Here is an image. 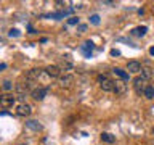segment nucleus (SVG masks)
Returning <instances> with one entry per match:
<instances>
[{
  "label": "nucleus",
  "mask_w": 154,
  "mask_h": 145,
  "mask_svg": "<svg viewBox=\"0 0 154 145\" xmlns=\"http://www.w3.org/2000/svg\"><path fill=\"white\" fill-rule=\"evenodd\" d=\"M98 82H100V87L103 89L104 92H114V81H111L108 76H98Z\"/></svg>",
  "instance_id": "f257e3e1"
},
{
  "label": "nucleus",
  "mask_w": 154,
  "mask_h": 145,
  "mask_svg": "<svg viewBox=\"0 0 154 145\" xmlns=\"http://www.w3.org/2000/svg\"><path fill=\"white\" fill-rule=\"evenodd\" d=\"M14 103H16V97L11 94H5L0 97V106L2 108H11Z\"/></svg>",
  "instance_id": "f03ea898"
},
{
  "label": "nucleus",
  "mask_w": 154,
  "mask_h": 145,
  "mask_svg": "<svg viewBox=\"0 0 154 145\" xmlns=\"http://www.w3.org/2000/svg\"><path fill=\"white\" fill-rule=\"evenodd\" d=\"M146 81L143 79L141 76H138V77H135L133 79V89H135V92H137L138 95H141L143 92H144V89H146Z\"/></svg>",
  "instance_id": "7ed1b4c3"
},
{
  "label": "nucleus",
  "mask_w": 154,
  "mask_h": 145,
  "mask_svg": "<svg viewBox=\"0 0 154 145\" xmlns=\"http://www.w3.org/2000/svg\"><path fill=\"white\" fill-rule=\"evenodd\" d=\"M47 94H48V89L47 87H35L32 92H31V97L34 100H37V102H40V100H43L47 97Z\"/></svg>",
  "instance_id": "20e7f679"
},
{
  "label": "nucleus",
  "mask_w": 154,
  "mask_h": 145,
  "mask_svg": "<svg viewBox=\"0 0 154 145\" xmlns=\"http://www.w3.org/2000/svg\"><path fill=\"white\" fill-rule=\"evenodd\" d=\"M31 113H32V106L24 103V102L16 106V114L18 116H31Z\"/></svg>",
  "instance_id": "39448f33"
},
{
  "label": "nucleus",
  "mask_w": 154,
  "mask_h": 145,
  "mask_svg": "<svg viewBox=\"0 0 154 145\" xmlns=\"http://www.w3.org/2000/svg\"><path fill=\"white\" fill-rule=\"evenodd\" d=\"M114 92H116V95H125L127 94V84H125V81H122V79L114 81Z\"/></svg>",
  "instance_id": "423d86ee"
},
{
  "label": "nucleus",
  "mask_w": 154,
  "mask_h": 145,
  "mask_svg": "<svg viewBox=\"0 0 154 145\" xmlns=\"http://www.w3.org/2000/svg\"><path fill=\"white\" fill-rule=\"evenodd\" d=\"M45 72H47V76L51 77V79L61 77V69H60V66H58V65H50V66H47V68H45Z\"/></svg>",
  "instance_id": "0eeeda50"
},
{
  "label": "nucleus",
  "mask_w": 154,
  "mask_h": 145,
  "mask_svg": "<svg viewBox=\"0 0 154 145\" xmlns=\"http://www.w3.org/2000/svg\"><path fill=\"white\" fill-rule=\"evenodd\" d=\"M127 71L128 72H133V74H137V72H141V63L140 61H128L127 63Z\"/></svg>",
  "instance_id": "6e6552de"
},
{
  "label": "nucleus",
  "mask_w": 154,
  "mask_h": 145,
  "mask_svg": "<svg viewBox=\"0 0 154 145\" xmlns=\"http://www.w3.org/2000/svg\"><path fill=\"white\" fill-rule=\"evenodd\" d=\"M42 72H43V69H40V68H34V69L27 71L26 77H27V81L31 82V81H35V79H38V77L42 76Z\"/></svg>",
  "instance_id": "1a4fd4ad"
},
{
  "label": "nucleus",
  "mask_w": 154,
  "mask_h": 145,
  "mask_svg": "<svg viewBox=\"0 0 154 145\" xmlns=\"http://www.w3.org/2000/svg\"><path fill=\"white\" fill-rule=\"evenodd\" d=\"M95 48V45H93V42H90V40H87V42H84V45L80 47V52L84 53V55L87 56V58H90L91 56V50Z\"/></svg>",
  "instance_id": "9d476101"
},
{
  "label": "nucleus",
  "mask_w": 154,
  "mask_h": 145,
  "mask_svg": "<svg viewBox=\"0 0 154 145\" xmlns=\"http://www.w3.org/2000/svg\"><path fill=\"white\" fill-rule=\"evenodd\" d=\"M72 82H74V76H72V74H64V76L60 77L61 87H71Z\"/></svg>",
  "instance_id": "9b49d317"
},
{
  "label": "nucleus",
  "mask_w": 154,
  "mask_h": 145,
  "mask_svg": "<svg viewBox=\"0 0 154 145\" xmlns=\"http://www.w3.org/2000/svg\"><path fill=\"white\" fill-rule=\"evenodd\" d=\"M26 127L34 130V132H38V130H42V124L35 119H29V121H26Z\"/></svg>",
  "instance_id": "f8f14e48"
},
{
  "label": "nucleus",
  "mask_w": 154,
  "mask_h": 145,
  "mask_svg": "<svg viewBox=\"0 0 154 145\" xmlns=\"http://www.w3.org/2000/svg\"><path fill=\"white\" fill-rule=\"evenodd\" d=\"M112 72H114L116 76H119L120 79H122V81H125V82H127V81L130 79V72H128V71H124L122 68H114V69H112Z\"/></svg>",
  "instance_id": "ddd939ff"
},
{
  "label": "nucleus",
  "mask_w": 154,
  "mask_h": 145,
  "mask_svg": "<svg viewBox=\"0 0 154 145\" xmlns=\"http://www.w3.org/2000/svg\"><path fill=\"white\" fill-rule=\"evenodd\" d=\"M60 69L61 71H71L72 69V61L69 60V56H63V60L60 63Z\"/></svg>",
  "instance_id": "4468645a"
},
{
  "label": "nucleus",
  "mask_w": 154,
  "mask_h": 145,
  "mask_svg": "<svg viewBox=\"0 0 154 145\" xmlns=\"http://www.w3.org/2000/svg\"><path fill=\"white\" fill-rule=\"evenodd\" d=\"M146 32H148V27L146 26H138V27H135L133 31H132L133 36H138V37H143Z\"/></svg>",
  "instance_id": "2eb2a0df"
},
{
  "label": "nucleus",
  "mask_w": 154,
  "mask_h": 145,
  "mask_svg": "<svg viewBox=\"0 0 154 145\" xmlns=\"http://www.w3.org/2000/svg\"><path fill=\"white\" fill-rule=\"evenodd\" d=\"M154 74V71L151 69V68H141V77L144 81H148V79H151Z\"/></svg>",
  "instance_id": "dca6fc26"
},
{
  "label": "nucleus",
  "mask_w": 154,
  "mask_h": 145,
  "mask_svg": "<svg viewBox=\"0 0 154 145\" xmlns=\"http://www.w3.org/2000/svg\"><path fill=\"white\" fill-rule=\"evenodd\" d=\"M143 95L146 97L148 100H151V98H154V85H146V89H144V92H143Z\"/></svg>",
  "instance_id": "f3484780"
},
{
  "label": "nucleus",
  "mask_w": 154,
  "mask_h": 145,
  "mask_svg": "<svg viewBox=\"0 0 154 145\" xmlns=\"http://www.w3.org/2000/svg\"><path fill=\"white\" fill-rule=\"evenodd\" d=\"M101 140L106 142V143H114L116 137H114V135H111V134H108V132H103V134H101Z\"/></svg>",
  "instance_id": "a211bd4d"
},
{
  "label": "nucleus",
  "mask_w": 154,
  "mask_h": 145,
  "mask_svg": "<svg viewBox=\"0 0 154 145\" xmlns=\"http://www.w3.org/2000/svg\"><path fill=\"white\" fill-rule=\"evenodd\" d=\"M90 23L95 24V26H98V24H100V16H98V14H91V16H90Z\"/></svg>",
  "instance_id": "6ab92c4d"
},
{
  "label": "nucleus",
  "mask_w": 154,
  "mask_h": 145,
  "mask_svg": "<svg viewBox=\"0 0 154 145\" xmlns=\"http://www.w3.org/2000/svg\"><path fill=\"white\" fill-rule=\"evenodd\" d=\"M2 87H3V90L8 92V90L13 89V84H11V81H3V85H2Z\"/></svg>",
  "instance_id": "aec40b11"
},
{
  "label": "nucleus",
  "mask_w": 154,
  "mask_h": 145,
  "mask_svg": "<svg viewBox=\"0 0 154 145\" xmlns=\"http://www.w3.org/2000/svg\"><path fill=\"white\" fill-rule=\"evenodd\" d=\"M8 36H10V37H19V36H21V32H19L18 29H10Z\"/></svg>",
  "instance_id": "412c9836"
},
{
  "label": "nucleus",
  "mask_w": 154,
  "mask_h": 145,
  "mask_svg": "<svg viewBox=\"0 0 154 145\" xmlns=\"http://www.w3.org/2000/svg\"><path fill=\"white\" fill-rule=\"evenodd\" d=\"M67 24H71V26H74V24H79V18L77 16H71L67 19Z\"/></svg>",
  "instance_id": "4be33fe9"
},
{
  "label": "nucleus",
  "mask_w": 154,
  "mask_h": 145,
  "mask_svg": "<svg viewBox=\"0 0 154 145\" xmlns=\"http://www.w3.org/2000/svg\"><path fill=\"white\" fill-rule=\"evenodd\" d=\"M77 31H79V32H85L87 26H85V24H79V26H77Z\"/></svg>",
  "instance_id": "5701e85b"
},
{
  "label": "nucleus",
  "mask_w": 154,
  "mask_h": 145,
  "mask_svg": "<svg viewBox=\"0 0 154 145\" xmlns=\"http://www.w3.org/2000/svg\"><path fill=\"white\" fill-rule=\"evenodd\" d=\"M111 55H112V56H119V55H120V52H119V50H116V48H112V50H111Z\"/></svg>",
  "instance_id": "b1692460"
},
{
  "label": "nucleus",
  "mask_w": 154,
  "mask_h": 145,
  "mask_svg": "<svg viewBox=\"0 0 154 145\" xmlns=\"http://www.w3.org/2000/svg\"><path fill=\"white\" fill-rule=\"evenodd\" d=\"M3 69H7V65H5V63H0V71H3Z\"/></svg>",
  "instance_id": "393cba45"
},
{
  "label": "nucleus",
  "mask_w": 154,
  "mask_h": 145,
  "mask_svg": "<svg viewBox=\"0 0 154 145\" xmlns=\"http://www.w3.org/2000/svg\"><path fill=\"white\" fill-rule=\"evenodd\" d=\"M149 53H151V55L154 56V47H151V48H149Z\"/></svg>",
  "instance_id": "a878e982"
},
{
  "label": "nucleus",
  "mask_w": 154,
  "mask_h": 145,
  "mask_svg": "<svg viewBox=\"0 0 154 145\" xmlns=\"http://www.w3.org/2000/svg\"><path fill=\"white\" fill-rule=\"evenodd\" d=\"M151 132H152V135H154V127H152V130H151Z\"/></svg>",
  "instance_id": "bb28decb"
},
{
  "label": "nucleus",
  "mask_w": 154,
  "mask_h": 145,
  "mask_svg": "<svg viewBox=\"0 0 154 145\" xmlns=\"http://www.w3.org/2000/svg\"><path fill=\"white\" fill-rule=\"evenodd\" d=\"M21 145H26V143H21Z\"/></svg>",
  "instance_id": "cd10ccee"
},
{
  "label": "nucleus",
  "mask_w": 154,
  "mask_h": 145,
  "mask_svg": "<svg viewBox=\"0 0 154 145\" xmlns=\"http://www.w3.org/2000/svg\"><path fill=\"white\" fill-rule=\"evenodd\" d=\"M0 97H2V94H0Z\"/></svg>",
  "instance_id": "c85d7f7f"
}]
</instances>
